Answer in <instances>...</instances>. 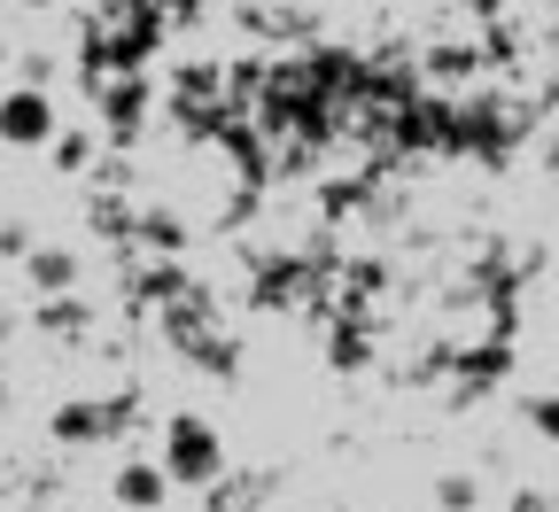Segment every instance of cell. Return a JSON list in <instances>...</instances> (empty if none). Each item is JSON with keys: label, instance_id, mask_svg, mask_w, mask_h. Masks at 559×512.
I'll use <instances>...</instances> for the list:
<instances>
[{"label": "cell", "instance_id": "1", "mask_svg": "<svg viewBox=\"0 0 559 512\" xmlns=\"http://www.w3.org/2000/svg\"><path fill=\"white\" fill-rule=\"evenodd\" d=\"M0 140H9V148H39V140H55V102L39 86L0 94Z\"/></svg>", "mask_w": 559, "mask_h": 512}, {"label": "cell", "instance_id": "2", "mask_svg": "<svg viewBox=\"0 0 559 512\" xmlns=\"http://www.w3.org/2000/svg\"><path fill=\"white\" fill-rule=\"evenodd\" d=\"M164 474H171V481H210V474H218V434H210L202 419H171Z\"/></svg>", "mask_w": 559, "mask_h": 512}, {"label": "cell", "instance_id": "3", "mask_svg": "<svg viewBox=\"0 0 559 512\" xmlns=\"http://www.w3.org/2000/svg\"><path fill=\"white\" fill-rule=\"evenodd\" d=\"M164 489H171V474H164V466H124V474H117V497H124L132 512L164 504Z\"/></svg>", "mask_w": 559, "mask_h": 512}, {"label": "cell", "instance_id": "4", "mask_svg": "<svg viewBox=\"0 0 559 512\" xmlns=\"http://www.w3.org/2000/svg\"><path fill=\"white\" fill-rule=\"evenodd\" d=\"M436 504H443V512H474V481H466V474H451V481L436 489Z\"/></svg>", "mask_w": 559, "mask_h": 512}, {"label": "cell", "instance_id": "5", "mask_svg": "<svg viewBox=\"0 0 559 512\" xmlns=\"http://www.w3.org/2000/svg\"><path fill=\"white\" fill-rule=\"evenodd\" d=\"M528 419H536L544 443H559V396H536V404H528Z\"/></svg>", "mask_w": 559, "mask_h": 512}, {"label": "cell", "instance_id": "6", "mask_svg": "<svg viewBox=\"0 0 559 512\" xmlns=\"http://www.w3.org/2000/svg\"><path fill=\"white\" fill-rule=\"evenodd\" d=\"M32 272H39L47 287H62V279H70V257H62V249H39V257H32Z\"/></svg>", "mask_w": 559, "mask_h": 512}, {"label": "cell", "instance_id": "7", "mask_svg": "<svg viewBox=\"0 0 559 512\" xmlns=\"http://www.w3.org/2000/svg\"><path fill=\"white\" fill-rule=\"evenodd\" d=\"M0 62H9V47H0Z\"/></svg>", "mask_w": 559, "mask_h": 512}, {"label": "cell", "instance_id": "8", "mask_svg": "<svg viewBox=\"0 0 559 512\" xmlns=\"http://www.w3.org/2000/svg\"><path fill=\"white\" fill-rule=\"evenodd\" d=\"M389 512H404V504H389Z\"/></svg>", "mask_w": 559, "mask_h": 512}]
</instances>
